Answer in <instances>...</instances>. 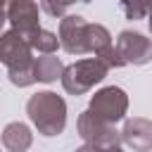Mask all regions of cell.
<instances>
[{"label": "cell", "instance_id": "cell-1", "mask_svg": "<svg viewBox=\"0 0 152 152\" xmlns=\"http://www.w3.org/2000/svg\"><path fill=\"white\" fill-rule=\"evenodd\" d=\"M64 112H66L64 100L57 97L55 93H38L28 100V114L43 135H59L62 133L64 121H66Z\"/></svg>", "mask_w": 152, "mask_h": 152}, {"label": "cell", "instance_id": "cell-2", "mask_svg": "<svg viewBox=\"0 0 152 152\" xmlns=\"http://www.w3.org/2000/svg\"><path fill=\"white\" fill-rule=\"evenodd\" d=\"M107 69L109 66L100 57H95V59H81V62H76V64H71V66L64 69L62 83H64V88L69 93L78 95V93L88 90L90 86H95L97 81H102L104 74H107Z\"/></svg>", "mask_w": 152, "mask_h": 152}, {"label": "cell", "instance_id": "cell-3", "mask_svg": "<svg viewBox=\"0 0 152 152\" xmlns=\"http://www.w3.org/2000/svg\"><path fill=\"white\" fill-rule=\"evenodd\" d=\"M126 104H128V100H126V95H124L121 88H104V90H100V93L93 97L90 112H93L95 116H100L102 121L114 124V121H119V119L124 116Z\"/></svg>", "mask_w": 152, "mask_h": 152}, {"label": "cell", "instance_id": "cell-4", "mask_svg": "<svg viewBox=\"0 0 152 152\" xmlns=\"http://www.w3.org/2000/svg\"><path fill=\"white\" fill-rule=\"evenodd\" d=\"M116 52L124 57V62H135V64H145L152 57V43L147 38H142L140 33H131L124 31L119 36L116 43Z\"/></svg>", "mask_w": 152, "mask_h": 152}, {"label": "cell", "instance_id": "cell-5", "mask_svg": "<svg viewBox=\"0 0 152 152\" xmlns=\"http://www.w3.org/2000/svg\"><path fill=\"white\" fill-rule=\"evenodd\" d=\"M10 19L14 24V28L26 36L31 31L38 28V7L33 0H10Z\"/></svg>", "mask_w": 152, "mask_h": 152}, {"label": "cell", "instance_id": "cell-6", "mask_svg": "<svg viewBox=\"0 0 152 152\" xmlns=\"http://www.w3.org/2000/svg\"><path fill=\"white\" fill-rule=\"evenodd\" d=\"M124 140L138 152H150L152 150V124L145 119L128 121L124 128Z\"/></svg>", "mask_w": 152, "mask_h": 152}, {"label": "cell", "instance_id": "cell-7", "mask_svg": "<svg viewBox=\"0 0 152 152\" xmlns=\"http://www.w3.org/2000/svg\"><path fill=\"white\" fill-rule=\"evenodd\" d=\"M2 142L12 152H24L31 145V133H28V128L24 124H10L5 128V133H2Z\"/></svg>", "mask_w": 152, "mask_h": 152}, {"label": "cell", "instance_id": "cell-8", "mask_svg": "<svg viewBox=\"0 0 152 152\" xmlns=\"http://www.w3.org/2000/svg\"><path fill=\"white\" fill-rule=\"evenodd\" d=\"M59 71H62V66H59L57 57H50V55L38 57V62L33 64L36 81H55V78L59 76Z\"/></svg>", "mask_w": 152, "mask_h": 152}, {"label": "cell", "instance_id": "cell-9", "mask_svg": "<svg viewBox=\"0 0 152 152\" xmlns=\"http://www.w3.org/2000/svg\"><path fill=\"white\" fill-rule=\"evenodd\" d=\"M24 38H26V43H28L31 48H38V50L45 52V55L52 52V50H57V38H55V33H48V31L36 28V31L26 33Z\"/></svg>", "mask_w": 152, "mask_h": 152}, {"label": "cell", "instance_id": "cell-10", "mask_svg": "<svg viewBox=\"0 0 152 152\" xmlns=\"http://www.w3.org/2000/svg\"><path fill=\"white\" fill-rule=\"evenodd\" d=\"M74 0H43V10L48 12V14H52V17H59L62 12H64V7L66 5H71Z\"/></svg>", "mask_w": 152, "mask_h": 152}, {"label": "cell", "instance_id": "cell-11", "mask_svg": "<svg viewBox=\"0 0 152 152\" xmlns=\"http://www.w3.org/2000/svg\"><path fill=\"white\" fill-rule=\"evenodd\" d=\"M7 7H10V0H0V26H2L5 17H7Z\"/></svg>", "mask_w": 152, "mask_h": 152}, {"label": "cell", "instance_id": "cell-12", "mask_svg": "<svg viewBox=\"0 0 152 152\" xmlns=\"http://www.w3.org/2000/svg\"><path fill=\"white\" fill-rule=\"evenodd\" d=\"M76 152H95L93 147H83V150H76Z\"/></svg>", "mask_w": 152, "mask_h": 152}]
</instances>
